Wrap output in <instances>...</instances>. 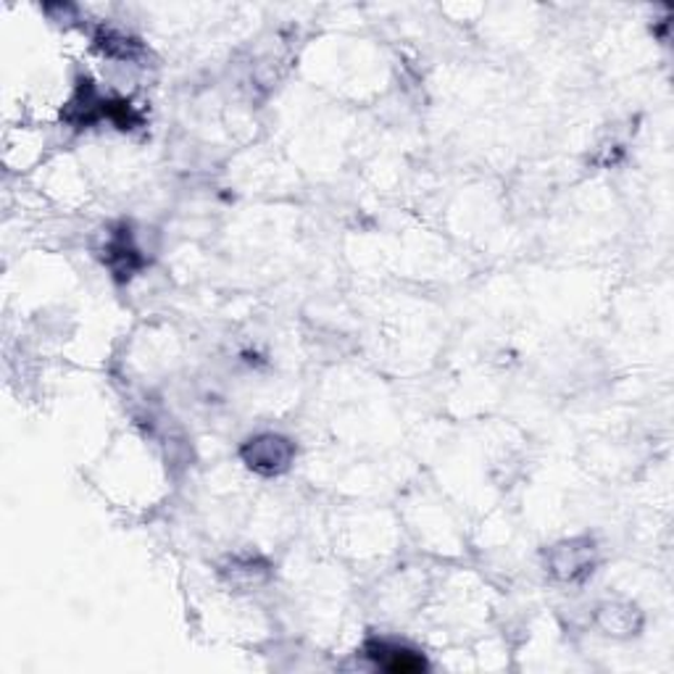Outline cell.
Here are the masks:
<instances>
[{"mask_svg": "<svg viewBox=\"0 0 674 674\" xmlns=\"http://www.w3.org/2000/svg\"><path fill=\"white\" fill-rule=\"evenodd\" d=\"M633 616H635V606H603L601 609V624L614 635L633 633L635 630Z\"/></svg>", "mask_w": 674, "mask_h": 674, "instance_id": "cell-4", "label": "cell"}, {"mask_svg": "<svg viewBox=\"0 0 674 674\" xmlns=\"http://www.w3.org/2000/svg\"><path fill=\"white\" fill-rule=\"evenodd\" d=\"M293 443L282 435H258L243 445L240 456L258 474H280L293 461Z\"/></svg>", "mask_w": 674, "mask_h": 674, "instance_id": "cell-1", "label": "cell"}, {"mask_svg": "<svg viewBox=\"0 0 674 674\" xmlns=\"http://www.w3.org/2000/svg\"><path fill=\"white\" fill-rule=\"evenodd\" d=\"M593 556H596L593 541L580 537V541L559 543V546L550 550L548 567L556 577L572 583V580H580L587 572H593Z\"/></svg>", "mask_w": 674, "mask_h": 674, "instance_id": "cell-2", "label": "cell"}, {"mask_svg": "<svg viewBox=\"0 0 674 674\" xmlns=\"http://www.w3.org/2000/svg\"><path fill=\"white\" fill-rule=\"evenodd\" d=\"M367 657L377 661V666H382L385 672L393 674H417L427 666V661L419 657L417 651L406 646H395V643L385 640H372L367 646Z\"/></svg>", "mask_w": 674, "mask_h": 674, "instance_id": "cell-3", "label": "cell"}]
</instances>
